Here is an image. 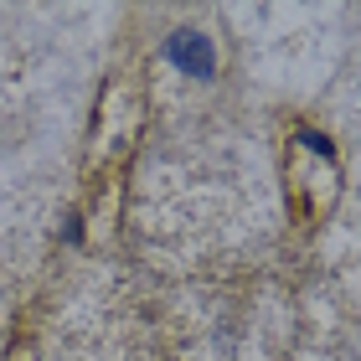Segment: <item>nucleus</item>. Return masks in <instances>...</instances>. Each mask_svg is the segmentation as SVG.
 <instances>
[{
	"label": "nucleus",
	"mask_w": 361,
	"mask_h": 361,
	"mask_svg": "<svg viewBox=\"0 0 361 361\" xmlns=\"http://www.w3.org/2000/svg\"><path fill=\"white\" fill-rule=\"evenodd\" d=\"M166 57L186 78H212L217 73V47H212V37H202V31H171L166 37Z\"/></svg>",
	"instance_id": "f257e3e1"
},
{
	"label": "nucleus",
	"mask_w": 361,
	"mask_h": 361,
	"mask_svg": "<svg viewBox=\"0 0 361 361\" xmlns=\"http://www.w3.org/2000/svg\"><path fill=\"white\" fill-rule=\"evenodd\" d=\"M305 145H310V150H320V155H331V140L315 135V129H305Z\"/></svg>",
	"instance_id": "f03ea898"
}]
</instances>
